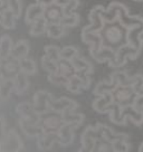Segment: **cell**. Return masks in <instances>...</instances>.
Returning a JSON list of instances; mask_svg holds the SVG:
<instances>
[{"label":"cell","instance_id":"obj_1","mask_svg":"<svg viewBox=\"0 0 143 152\" xmlns=\"http://www.w3.org/2000/svg\"><path fill=\"white\" fill-rule=\"evenodd\" d=\"M126 29V44L140 52L143 46V18L138 17V20Z\"/></svg>","mask_w":143,"mask_h":152},{"label":"cell","instance_id":"obj_2","mask_svg":"<svg viewBox=\"0 0 143 152\" xmlns=\"http://www.w3.org/2000/svg\"><path fill=\"white\" fill-rule=\"evenodd\" d=\"M54 100L50 93L47 91H38L36 94L34 95V109L37 113L42 116L44 114H47L50 112V105Z\"/></svg>","mask_w":143,"mask_h":152},{"label":"cell","instance_id":"obj_3","mask_svg":"<svg viewBox=\"0 0 143 152\" xmlns=\"http://www.w3.org/2000/svg\"><path fill=\"white\" fill-rule=\"evenodd\" d=\"M102 36H103V40L109 46L113 47V46H117L122 42L123 38V31L120 26L113 24H109L107 26L105 25L103 30L101 31Z\"/></svg>","mask_w":143,"mask_h":152},{"label":"cell","instance_id":"obj_4","mask_svg":"<svg viewBox=\"0 0 143 152\" xmlns=\"http://www.w3.org/2000/svg\"><path fill=\"white\" fill-rule=\"evenodd\" d=\"M91 85V78L90 75H83V74H77L75 73L68 80V83L66 85V88L68 92L74 93V94H80L84 90L88 88Z\"/></svg>","mask_w":143,"mask_h":152},{"label":"cell","instance_id":"obj_5","mask_svg":"<svg viewBox=\"0 0 143 152\" xmlns=\"http://www.w3.org/2000/svg\"><path fill=\"white\" fill-rule=\"evenodd\" d=\"M24 147L18 133L15 130H10L5 134L4 139L0 142V150L2 151H19Z\"/></svg>","mask_w":143,"mask_h":152},{"label":"cell","instance_id":"obj_6","mask_svg":"<svg viewBox=\"0 0 143 152\" xmlns=\"http://www.w3.org/2000/svg\"><path fill=\"white\" fill-rule=\"evenodd\" d=\"M63 124H64V120L61 113L54 112V114H49L45 118H40V126L43 129V132L57 133Z\"/></svg>","mask_w":143,"mask_h":152},{"label":"cell","instance_id":"obj_7","mask_svg":"<svg viewBox=\"0 0 143 152\" xmlns=\"http://www.w3.org/2000/svg\"><path fill=\"white\" fill-rule=\"evenodd\" d=\"M104 10V7H102V6H96L91 10V12L88 15L90 25L86 26L90 30H93L96 33H101L103 30V28L106 25L104 19H103V11Z\"/></svg>","mask_w":143,"mask_h":152},{"label":"cell","instance_id":"obj_8","mask_svg":"<svg viewBox=\"0 0 143 152\" xmlns=\"http://www.w3.org/2000/svg\"><path fill=\"white\" fill-rule=\"evenodd\" d=\"M125 12H129V10L125 6L120 2H112L109 6V8L103 11V19H104L105 24H114Z\"/></svg>","mask_w":143,"mask_h":152},{"label":"cell","instance_id":"obj_9","mask_svg":"<svg viewBox=\"0 0 143 152\" xmlns=\"http://www.w3.org/2000/svg\"><path fill=\"white\" fill-rule=\"evenodd\" d=\"M91 53L92 57L96 59L97 62L100 63H105L107 62L109 64H112V63L114 62L115 59V56H116V50L113 49V47H111V46H106V45H103V46H101L100 48H97V49H93V50H90Z\"/></svg>","mask_w":143,"mask_h":152},{"label":"cell","instance_id":"obj_10","mask_svg":"<svg viewBox=\"0 0 143 152\" xmlns=\"http://www.w3.org/2000/svg\"><path fill=\"white\" fill-rule=\"evenodd\" d=\"M115 104L113 92H107L105 94L98 95V99H96L93 103V109L98 113H106L113 107Z\"/></svg>","mask_w":143,"mask_h":152},{"label":"cell","instance_id":"obj_11","mask_svg":"<svg viewBox=\"0 0 143 152\" xmlns=\"http://www.w3.org/2000/svg\"><path fill=\"white\" fill-rule=\"evenodd\" d=\"M17 113L20 115V119L40 124V115L35 111L34 105L31 103H28V102L20 103L17 106Z\"/></svg>","mask_w":143,"mask_h":152},{"label":"cell","instance_id":"obj_12","mask_svg":"<svg viewBox=\"0 0 143 152\" xmlns=\"http://www.w3.org/2000/svg\"><path fill=\"white\" fill-rule=\"evenodd\" d=\"M77 103L68 97H61L58 100H53L50 105V112L64 113L67 111H75L77 109Z\"/></svg>","mask_w":143,"mask_h":152},{"label":"cell","instance_id":"obj_13","mask_svg":"<svg viewBox=\"0 0 143 152\" xmlns=\"http://www.w3.org/2000/svg\"><path fill=\"white\" fill-rule=\"evenodd\" d=\"M135 96V92L132 86H116L113 91V97L116 104H126L131 99Z\"/></svg>","mask_w":143,"mask_h":152},{"label":"cell","instance_id":"obj_14","mask_svg":"<svg viewBox=\"0 0 143 152\" xmlns=\"http://www.w3.org/2000/svg\"><path fill=\"white\" fill-rule=\"evenodd\" d=\"M74 130L72 125L67 123H64L57 131V138H58V144H61L63 147H68L69 144L74 141Z\"/></svg>","mask_w":143,"mask_h":152},{"label":"cell","instance_id":"obj_15","mask_svg":"<svg viewBox=\"0 0 143 152\" xmlns=\"http://www.w3.org/2000/svg\"><path fill=\"white\" fill-rule=\"evenodd\" d=\"M64 15H65V11H64L63 6L52 4L48 7H45L44 17L47 20V23H61Z\"/></svg>","mask_w":143,"mask_h":152},{"label":"cell","instance_id":"obj_16","mask_svg":"<svg viewBox=\"0 0 143 152\" xmlns=\"http://www.w3.org/2000/svg\"><path fill=\"white\" fill-rule=\"evenodd\" d=\"M45 14V7L39 4H31L28 6V8L26 9L25 12V21L26 24L31 25L34 21H36L37 19L44 17Z\"/></svg>","mask_w":143,"mask_h":152},{"label":"cell","instance_id":"obj_17","mask_svg":"<svg viewBox=\"0 0 143 152\" xmlns=\"http://www.w3.org/2000/svg\"><path fill=\"white\" fill-rule=\"evenodd\" d=\"M19 124L20 128L23 129V131L25 132V134L30 137V138H35V137L38 138L39 135L43 133V129H42L39 123H35V122L27 121V120L20 119Z\"/></svg>","mask_w":143,"mask_h":152},{"label":"cell","instance_id":"obj_18","mask_svg":"<svg viewBox=\"0 0 143 152\" xmlns=\"http://www.w3.org/2000/svg\"><path fill=\"white\" fill-rule=\"evenodd\" d=\"M12 78H14V91L16 92V94L23 95L29 87L28 75H26L25 73L20 71Z\"/></svg>","mask_w":143,"mask_h":152},{"label":"cell","instance_id":"obj_19","mask_svg":"<svg viewBox=\"0 0 143 152\" xmlns=\"http://www.w3.org/2000/svg\"><path fill=\"white\" fill-rule=\"evenodd\" d=\"M29 54V43L25 39H20L16 44H14V47L11 50V56L12 58L20 61L25 57H27Z\"/></svg>","mask_w":143,"mask_h":152},{"label":"cell","instance_id":"obj_20","mask_svg":"<svg viewBox=\"0 0 143 152\" xmlns=\"http://www.w3.org/2000/svg\"><path fill=\"white\" fill-rule=\"evenodd\" d=\"M73 64V67L75 69V73L77 74H83V75H91L93 72V67L86 59L82 58L77 55L75 58H73L71 61Z\"/></svg>","mask_w":143,"mask_h":152},{"label":"cell","instance_id":"obj_21","mask_svg":"<svg viewBox=\"0 0 143 152\" xmlns=\"http://www.w3.org/2000/svg\"><path fill=\"white\" fill-rule=\"evenodd\" d=\"M58 144V138H57V133H47L43 132L38 137V147L40 149H50L55 144Z\"/></svg>","mask_w":143,"mask_h":152},{"label":"cell","instance_id":"obj_22","mask_svg":"<svg viewBox=\"0 0 143 152\" xmlns=\"http://www.w3.org/2000/svg\"><path fill=\"white\" fill-rule=\"evenodd\" d=\"M1 69H2L1 72H4L5 74L10 75V77H14L17 73H19L20 72L19 61L15 59V58H12V57H9V58H7V59H4ZM4 73H2V74H4Z\"/></svg>","mask_w":143,"mask_h":152},{"label":"cell","instance_id":"obj_23","mask_svg":"<svg viewBox=\"0 0 143 152\" xmlns=\"http://www.w3.org/2000/svg\"><path fill=\"white\" fill-rule=\"evenodd\" d=\"M14 43L9 35H2L0 37V56L2 59H7L11 56Z\"/></svg>","mask_w":143,"mask_h":152},{"label":"cell","instance_id":"obj_24","mask_svg":"<svg viewBox=\"0 0 143 152\" xmlns=\"http://www.w3.org/2000/svg\"><path fill=\"white\" fill-rule=\"evenodd\" d=\"M12 91H14V78L4 77L1 85H0V101L6 102L10 97Z\"/></svg>","mask_w":143,"mask_h":152},{"label":"cell","instance_id":"obj_25","mask_svg":"<svg viewBox=\"0 0 143 152\" xmlns=\"http://www.w3.org/2000/svg\"><path fill=\"white\" fill-rule=\"evenodd\" d=\"M47 25H48V23H47V20L45 19V17H42V18L37 19L36 21H34L33 24L30 25L29 34H30L33 37L42 36L44 34H46Z\"/></svg>","mask_w":143,"mask_h":152},{"label":"cell","instance_id":"obj_26","mask_svg":"<svg viewBox=\"0 0 143 152\" xmlns=\"http://www.w3.org/2000/svg\"><path fill=\"white\" fill-rule=\"evenodd\" d=\"M65 29L61 23H48L46 35L52 39H59L65 35Z\"/></svg>","mask_w":143,"mask_h":152},{"label":"cell","instance_id":"obj_27","mask_svg":"<svg viewBox=\"0 0 143 152\" xmlns=\"http://www.w3.org/2000/svg\"><path fill=\"white\" fill-rule=\"evenodd\" d=\"M82 143H83V150H94L95 147V130L88 126L86 129V131L83 134V139H82Z\"/></svg>","mask_w":143,"mask_h":152},{"label":"cell","instance_id":"obj_28","mask_svg":"<svg viewBox=\"0 0 143 152\" xmlns=\"http://www.w3.org/2000/svg\"><path fill=\"white\" fill-rule=\"evenodd\" d=\"M19 64H20V71L23 72V73H25L26 75L33 76L37 73V64L31 58L25 57L23 59H20Z\"/></svg>","mask_w":143,"mask_h":152},{"label":"cell","instance_id":"obj_29","mask_svg":"<svg viewBox=\"0 0 143 152\" xmlns=\"http://www.w3.org/2000/svg\"><path fill=\"white\" fill-rule=\"evenodd\" d=\"M133 77H130L124 72H117L111 76V81H113L117 86H131Z\"/></svg>","mask_w":143,"mask_h":152},{"label":"cell","instance_id":"obj_30","mask_svg":"<svg viewBox=\"0 0 143 152\" xmlns=\"http://www.w3.org/2000/svg\"><path fill=\"white\" fill-rule=\"evenodd\" d=\"M16 19H17V17L8 8H6L5 10H2V23H1V26L5 29H14L16 27Z\"/></svg>","mask_w":143,"mask_h":152},{"label":"cell","instance_id":"obj_31","mask_svg":"<svg viewBox=\"0 0 143 152\" xmlns=\"http://www.w3.org/2000/svg\"><path fill=\"white\" fill-rule=\"evenodd\" d=\"M80 15L76 14L75 11L74 12H71V14H65L64 17L61 20V24L65 27V28H72V27H75L78 25L80 23Z\"/></svg>","mask_w":143,"mask_h":152},{"label":"cell","instance_id":"obj_32","mask_svg":"<svg viewBox=\"0 0 143 152\" xmlns=\"http://www.w3.org/2000/svg\"><path fill=\"white\" fill-rule=\"evenodd\" d=\"M58 63L59 62H55L50 59L48 56L44 55L42 57V66L45 71L47 72L48 74H54V73H57L58 69H59V66H58Z\"/></svg>","mask_w":143,"mask_h":152},{"label":"cell","instance_id":"obj_33","mask_svg":"<svg viewBox=\"0 0 143 152\" xmlns=\"http://www.w3.org/2000/svg\"><path fill=\"white\" fill-rule=\"evenodd\" d=\"M44 53L45 55L48 56L50 59L55 61V62H59L62 59L61 57V48L57 46H54V45H47L44 47Z\"/></svg>","mask_w":143,"mask_h":152},{"label":"cell","instance_id":"obj_34","mask_svg":"<svg viewBox=\"0 0 143 152\" xmlns=\"http://www.w3.org/2000/svg\"><path fill=\"white\" fill-rule=\"evenodd\" d=\"M78 55V50L74 46H65L61 49V57L65 61H72Z\"/></svg>","mask_w":143,"mask_h":152},{"label":"cell","instance_id":"obj_35","mask_svg":"<svg viewBox=\"0 0 143 152\" xmlns=\"http://www.w3.org/2000/svg\"><path fill=\"white\" fill-rule=\"evenodd\" d=\"M68 80L69 78H67L66 76L62 75L61 73H54V74H49L48 75V81L50 82L52 84H54V85H58V86L64 85L66 87Z\"/></svg>","mask_w":143,"mask_h":152},{"label":"cell","instance_id":"obj_36","mask_svg":"<svg viewBox=\"0 0 143 152\" xmlns=\"http://www.w3.org/2000/svg\"><path fill=\"white\" fill-rule=\"evenodd\" d=\"M8 9L12 12V14L19 18L23 12V4H21V0H8Z\"/></svg>","mask_w":143,"mask_h":152},{"label":"cell","instance_id":"obj_37","mask_svg":"<svg viewBox=\"0 0 143 152\" xmlns=\"http://www.w3.org/2000/svg\"><path fill=\"white\" fill-rule=\"evenodd\" d=\"M132 88L134 90L135 94H138L140 92L143 91V76L141 74H136L135 76H133L132 80Z\"/></svg>","mask_w":143,"mask_h":152},{"label":"cell","instance_id":"obj_38","mask_svg":"<svg viewBox=\"0 0 143 152\" xmlns=\"http://www.w3.org/2000/svg\"><path fill=\"white\" fill-rule=\"evenodd\" d=\"M80 6V0H67V2L63 6L65 14H71L74 12Z\"/></svg>","mask_w":143,"mask_h":152},{"label":"cell","instance_id":"obj_39","mask_svg":"<svg viewBox=\"0 0 143 152\" xmlns=\"http://www.w3.org/2000/svg\"><path fill=\"white\" fill-rule=\"evenodd\" d=\"M132 106L138 111H142L143 110V91L138 93V94H135V96L133 97Z\"/></svg>","mask_w":143,"mask_h":152},{"label":"cell","instance_id":"obj_40","mask_svg":"<svg viewBox=\"0 0 143 152\" xmlns=\"http://www.w3.org/2000/svg\"><path fill=\"white\" fill-rule=\"evenodd\" d=\"M37 4L39 5L44 6V7H48V6H50L52 4H54V0H35Z\"/></svg>","mask_w":143,"mask_h":152},{"label":"cell","instance_id":"obj_41","mask_svg":"<svg viewBox=\"0 0 143 152\" xmlns=\"http://www.w3.org/2000/svg\"><path fill=\"white\" fill-rule=\"evenodd\" d=\"M8 7V0H0V10H5Z\"/></svg>","mask_w":143,"mask_h":152},{"label":"cell","instance_id":"obj_42","mask_svg":"<svg viewBox=\"0 0 143 152\" xmlns=\"http://www.w3.org/2000/svg\"><path fill=\"white\" fill-rule=\"evenodd\" d=\"M67 2V0H54V4L59 6H64Z\"/></svg>","mask_w":143,"mask_h":152},{"label":"cell","instance_id":"obj_43","mask_svg":"<svg viewBox=\"0 0 143 152\" xmlns=\"http://www.w3.org/2000/svg\"><path fill=\"white\" fill-rule=\"evenodd\" d=\"M4 80V74H2V72L0 71V85H1V82Z\"/></svg>","mask_w":143,"mask_h":152},{"label":"cell","instance_id":"obj_44","mask_svg":"<svg viewBox=\"0 0 143 152\" xmlns=\"http://www.w3.org/2000/svg\"><path fill=\"white\" fill-rule=\"evenodd\" d=\"M139 151L140 152H143V142L140 144V147H139Z\"/></svg>","mask_w":143,"mask_h":152},{"label":"cell","instance_id":"obj_45","mask_svg":"<svg viewBox=\"0 0 143 152\" xmlns=\"http://www.w3.org/2000/svg\"><path fill=\"white\" fill-rule=\"evenodd\" d=\"M1 23H2V10H0V26H1Z\"/></svg>","mask_w":143,"mask_h":152},{"label":"cell","instance_id":"obj_46","mask_svg":"<svg viewBox=\"0 0 143 152\" xmlns=\"http://www.w3.org/2000/svg\"><path fill=\"white\" fill-rule=\"evenodd\" d=\"M2 62H4V59L0 56V71H1V67H2Z\"/></svg>","mask_w":143,"mask_h":152},{"label":"cell","instance_id":"obj_47","mask_svg":"<svg viewBox=\"0 0 143 152\" xmlns=\"http://www.w3.org/2000/svg\"><path fill=\"white\" fill-rule=\"evenodd\" d=\"M133 1H143V0H133Z\"/></svg>","mask_w":143,"mask_h":152}]
</instances>
